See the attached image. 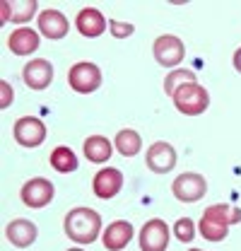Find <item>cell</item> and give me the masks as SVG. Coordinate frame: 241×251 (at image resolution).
Returning <instances> with one entry per match:
<instances>
[{
    "label": "cell",
    "instance_id": "6da1fadb",
    "mask_svg": "<svg viewBox=\"0 0 241 251\" xmlns=\"http://www.w3.org/2000/svg\"><path fill=\"white\" fill-rule=\"evenodd\" d=\"M237 222H241V208L227 205V203H215L210 208H205V213H203L200 234L208 242H222V239H227L229 225H237Z\"/></svg>",
    "mask_w": 241,
    "mask_h": 251
},
{
    "label": "cell",
    "instance_id": "7a4b0ae2",
    "mask_svg": "<svg viewBox=\"0 0 241 251\" xmlns=\"http://www.w3.org/2000/svg\"><path fill=\"white\" fill-rule=\"evenodd\" d=\"M65 234L77 244H92L101 234V218L92 208H72L65 215Z\"/></svg>",
    "mask_w": 241,
    "mask_h": 251
},
{
    "label": "cell",
    "instance_id": "3957f363",
    "mask_svg": "<svg viewBox=\"0 0 241 251\" xmlns=\"http://www.w3.org/2000/svg\"><path fill=\"white\" fill-rule=\"evenodd\" d=\"M171 99H174V106L179 109L183 116H198V114H203L210 106V94L198 82H191V85L179 87Z\"/></svg>",
    "mask_w": 241,
    "mask_h": 251
},
{
    "label": "cell",
    "instance_id": "277c9868",
    "mask_svg": "<svg viewBox=\"0 0 241 251\" xmlns=\"http://www.w3.org/2000/svg\"><path fill=\"white\" fill-rule=\"evenodd\" d=\"M68 82L75 92L80 94H90L96 92L99 85H101V70L99 65H94L90 61H82V63H75L68 73Z\"/></svg>",
    "mask_w": 241,
    "mask_h": 251
},
{
    "label": "cell",
    "instance_id": "5b68a950",
    "mask_svg": "<svg viewBox=\"0 0 241 251\" xmlns=\"http://www.w3.org/2000/svg\"><path fill=\"white\" fill-rule=\"evenodd\" d=\"M152 53H154V61L159 63V65H164V68H176V65L183 61V56H186V46H183V41H181L179 36L164 34V36H159V39L154 41Z\"/></svg>",
    "mask_w": 241,
    "mask_h": 251
},
{
    "label": "cell",
    "instance_id": "8992f818",
    "mask_svg": "<svg viewBox=\"0 0 241 251\" xmlns=\"http://www.w3.org/2000/svg\"><path fill=\"white\" fill-rule=\"evenodd\" d=\"M171 191L181 203H195L208 193V181H205V176H200L195 172H186V174L174 179Z\"/></svg>",
    "mask_w": 241,
    "mask_h": 251
},
{
    "label": "cell",
    "instance_id": "52a82bcc",
    "mask_svg": "<svg viewBox=\"0 0 241 251\" xmlns=\"http://www.w3.org/2000/svg\"><path fill=\"white\" fill-rule=\"evenodd\" d=\"M169 237H171V232H169L167 222L159 218H152V220H147V222L143 225V229H140V249L143 251H167Z\"/></svg>",
    "mask_w": 241,
    "mask_h": 251
},
{
    "label": "cell",
    "instance_id": "ba28073f",
    "mask_svg": "<svg viewBox=\"0 0 241 251\" xmlns=\"http://www.w3.org/2000/svg\"><path fill=\"white\" fill-rule=\"evenodd\" d=\"M145 162H147V169L154 172V174H169L176 167V150H174V145H169L164 140H157L147 148Z\"/></svg>",
    "mask_w": 241,
    "mask_h": 251
},
{
    "label": "cell",
    "instance_id": "9c48e42d",
    "mask_svg": "<svg viewBox=\"0 0 241 251\" xmlns=\"http://www.w3.org/2000/svg\"><path fill=\"white\" fill-rule=\"evenodd\" d=\"M12 133H15V140L22 145V148H39L44 140H46V126L41 119H36V116H22L15 128H12Z\"/></svg>",
    "mask_w": 241,
    "mask_h": 251
},
{
    "label": "cell",
    "instance_id": "30bf717a",
    "mask_svg": "<svg viewBox=\"0 0 241 251\" xmlns=\"http://www.w3.org/2000/svg\"><path fill=\"white\" fill-rule=\"evenodd\" d=\"M53 184L48 181V179H29L22 191H20V196H22V203L27 205V208H44V205H48L51 201H53Z\"/></svg>",
    "mask_w": 241,
    "mask_h": 251
},
{
    "label": "cell",
    "instance_id": "8fae6325",
    "mask_svg": "<svg viewBox=\"0 0 241 251\" xmlns=\"http://www.w3.org/2000/svg\"><path fill=\"white\" fill-rule=\"evenodd\" d=\"M22 80L31 90H46L53 82V65H51V61H46V58L29 61L22 68Z\"/></svg>",
    "mask_w": 241,
    "mask_h": 251
},
{
    "label": "cell",
    "instance_id": "7c38bea8",
    "mask_svg": "<svg viewBox=\"0 0 241 251\" xmlns=\"http://www.w3.org/2000/svg\"><path fill=\"white\" fill-rule=\"evenodd\" d=\"M123 188V174H120L116 167H106L101 172L94 174V181H92V191L96 198L101 201H109L114 196H119V191Z\"/></svg>",
    "mask_w": 241,
    "mask_h": 251
},
{
    "label": "cell",
    "instance_id": "4fadbf2b",
    "mask_svg": "<svg viewBox=\"0 0 241 251\" xmlns=\"http://www.w3.org/2000/svg\"><path fill=\"white\" fill-rule=\"evenodd\" d=\"M36 234H39V229H36V225L29 222V220H12L7 227H5V237H7V242L12 244V247H17V249H27L31 247L34 242H36Z\"/></svg>",
    "mask_w": 241,
    "mask_h": 251
},
{
    "label": "cell",
    "instance_id": "5bb4252c",
    "mask_svg": "<svg viewBox=\"0 0 241 251\" xmlns=\"http://www.w3.org/2000/svg\"><path fill=\"white\" fill-rule=\"evenodd\" d=\"M68 29H70V22L60 10H44L39 15V34H44L46 39L58 41L68 34Z\"/></svg>",
    "mask_w": 241,
    "mask_h": 251
},
{
    "label": "cell",
    "instance_id": "9a60e30c",
    "mask_svg": "<svg viewBox=\"0 0 241 251\" xmlns=\"http://www.w3.org/2000/svg\"><path fill=\"white\" fill-rule=\"evenodd\" d=\"M75 27L82 36L94 39V36H101L106 31V17L96 7H82L75 17Z\"/></svg>",
    "mask_w": 241,
    "mask_h": 251
},
{
    "label": "cell",
    "instance_id": "2e32d148",
    "mask_svg": "<svg viewBox=\"0 0 241 251\" xmlns=\"http://www.w3.org/2000/svg\"><path fill=\"white\" fill-rule=\"evenodd\" d=\"M130 239H133V225L125 222V220L111 222V225L104 229V234H101V242H104V247H106L109 251L125 249Z\"/></svg>",
    "mask_w": 241,
    "mask_h": 251
},
{
    "label": "cell",
    "instance_id": "e0dca14e",
    "mask_svg": "<svg viewBox=\"0 0 241 251\" xmlns=\"http://www.w3.org/2000/svg\"><path fill=\"white\" fill-rule=\"evenodd\" d=\"M7 49L15 56H29L39 49V31L29 29V27H17L7 36Z\"/></svg>",
    "mask_w": 241,
    "mask_h": 251
},
{
    "label": "cell",
    "instance_id": "ac0fdd59",
    "mask_svg": "<svg viewBox=\"0 0 241 251\" xmlns=\"http://www.w3.org/2000/svg\"><path fill=\"white\" fill-rule=\"evenodd\" d=\"M116 150H119L123 157H135L140 150H143V138H140V133L138 130H133V128H123L116 133Z\"/></svg>",
    "mask_w": 241,
    "mask_h": 251
},
{
    "label": "cell",
    "instance_id": "d6986e66",
    "mask_svg": "<svg viewBox=\"0 0 241 251\" xmlns=\"http://www.w3.org/2000/svg\"><path fill=\"white\" fill-rule=\"evenodd\" d=\"M85 157L90 159V162H96V164H101V162H106L109 157H111V143H109V138H104V135H92L85 140Z\"/></svg>",
    "mask_w": 241,
    "mask_h": 251
},
{
    "label": "cell",
    "instance_id": "ffe728a7",
    "mask_svg": "<svg viewBox=\"0 0 241 251\" xmlns=\"http://www.w3.org/2000/svg\"><path fill=\"white\" fill-rule=\"evenodd\" d=\"M51 167H53L56 172H60V174H70V172L77 169V157H75V152H72L70 148L58 145V148L51 152Z\"/></svg>",
    "mask_w": 241,
    "mask_h": 251
},
{
    "label": "cell",
    "instance_id": "44dd1931",
    "mask_svg": "<svg viewBox=\"0 0 241 251\" xmlns=\"http://www.w3.org/2000/svg\"><path fill=\"white\" fill-rule=\"evenodd\" d=\"M195 82V73L193 70H171L167 77H164V92L169 97H174V92L183 87V85H191Z\"/></svg>",
    "mask_w": 241,
    "mask_h": 251
},
{
    "label": "cell",
    "instance_id": "7402d4cb",
    "mask_svg": "<svg viewBox=\"0 0 241 251\" xmlns=\"http://www.w3.org/2000/svg\"><path fill=\"white\" fill-rule=\"evenodd\" d=\"M36 2L34 0H20V2H10V10H12V22L17 25H24L29 22L31 17L36 15Z\"/></svg>",
    "mask_w": 241,
    "mask_h": 251
},
{
    "label": "cell",
    "instance_id": "603a6c76",
    "mask_svg": "<svg viewBox=\"0 0 241 251\" xmlns=\"http://www.w3.org/2000/svg\"><path fill=\"white\" fill-rule=\"evenodd\" d=\"M174 234H176V239H181V242H193V237H195V225H193V220L191 218L176 220Z\"/></svg>",
    "mask_w": 241,
    "mask_h": 251
},
{
    "label": "cell",
    "instance_id": "cb8c5ba5",
    "mask_svg": "<svg viewBox=\"0 0 241 251\" xmlns=\"http://www.w3.org/2000/svg\"><path fill=\"white\" fill-rule=\"evenodd\" d=\"M109 29L111 34L116 36V39H125V36H130L135 27H133V22H120V20H109Z\"/></svg>",
    "mask_w": 241,
    "mask_h": 251
},
{
    "label": "cell",
    "instance_id": "d4e9b609",
    "mask_svg": "<svg viewBox=\"0 0 241 251\" xmlns=\"http://www.w3.org/2000/svg\"><path fill=\"white\" fill-rule=\"evenodd\" d=\"M12 97H15L12 87L2 80V82H0V106H2V109H7V106L12 104Z\"/></svg>",
    "mask_w": 241,
    "mask_h": 251
},
{
    "label": "cell",
    "instance_id": "484cf974",
    "mask_svg": "<svg viewBox=\"0 0 241 251\" xmlns=\"http://www.w3.org/2000/svg\"><path fill=\"white\" fill-rule=\"evenodd\" d=\"M7 20H12V10H10V2H0V25H5Z\"/></svg>",
    "mask_w": 241,
    "mask_h": 251
},
{
    "label": "cell",
    "instance_id": "4316f807",
    "mask_svg": "<svg viewBox=\"0 0 241 251\" xmlns=\"http://www.w3.org/2000/svg\"><path fill=\"white\" fill-rule=\"evenodd\" d=\"M232 61H234L237 73H241V49H237V51H234V58H232Z\"/></svg>",
    "mask_w": 241,
    "mask_h": 251
},
{
    "label": "cell",
    "instance_id": "83f0119b",
    "mask_svg": "<svg viewBox=\"0 0 241 251\" xmlns=\"http://www.w3.org/2000/svg\"><path fill=\"white\" fill-rule=\"evenodd\" d=\"M68 251H82V249H68Z\"/></svg>",
    "mask_w": 241,
    "mask_h": 251
},
{
    "label": "cell",
    "instance_id": "f1b7e54d",
    "mask_svg": "<svg viewBox=\"0 0 241 251\" xmlns=\"http://www.w3.org/2000/svg\"><path fill=\"white\" fill-rule=\"evenodd\" d=\"M191 251H203V249H191Z\"/></svg>",
    "mask_w": 241,
    "mask_h": 251
}]
</instances>
